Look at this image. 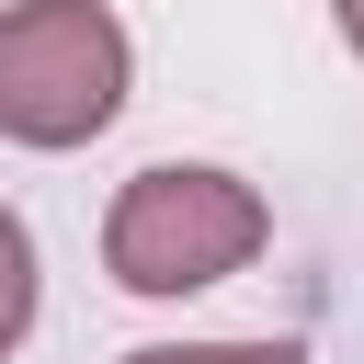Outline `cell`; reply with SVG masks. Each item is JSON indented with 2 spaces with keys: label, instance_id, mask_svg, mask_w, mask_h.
I'll list each match as a JSON object with an SVG mask.
<instances>
[{
  "label": "cell",
  "instance_id": "obj_3",
  "mask_svg": "<svg viewBox=\"0 0 364 364\" xmlns=\"http://www.w3.org/2000/svg\"><path fill=\"white\" fill-rule=\"evenodd\" d=\"M125 364H307V353L296 341H148Z\"/></svg>",
  "mask_w": 364,
  "mask_h": 364
},
{
  "label": "cell",
  "instance_id": "obj_2",
  "mask_svg": "<svg viewBox=\"0 0 364 364\" xmlns=\"http://www.w3.org/2000/svg\"><path fill=\"white\" fill-rule=\"evenodd\" d=\"M125 23L102 0H11L0 11V125L23 148H80L125 114Z\"/></svg>",
  "mask_w": 364,
  "mask_h": 364
},
{
  "label": "cell",
  "instance_id": "obj_1",
  "mask_svg": "<svg viewBox=\"0 0 364 364\" xmlns=\"http://www.w3.org/2000/svg\"><path fill=\"white\" fill-rule=\"evenodd\" d=\"M273 239V205L239 182V171H205V159H148L114 216H102V273L125 296H205L228 273H250Z\"/></svg>",
  "mask_w": 364,
  "mask_h": 364
},
{
  "label": "cell",
  "instance_id": "obj_4",
  "mask_svg": "<svg viewBox=\"0 0 364 364\" xmlns=\"http://www.w3.org/2000/svg\"><path fill=\"white\" fill-rule=\"evenodd\" d=\"M330 11H341V46L364 57V0H330Z\"/></svg>",
  "mask_w": 364,
  "mask_h": 364
}]
</instances>
